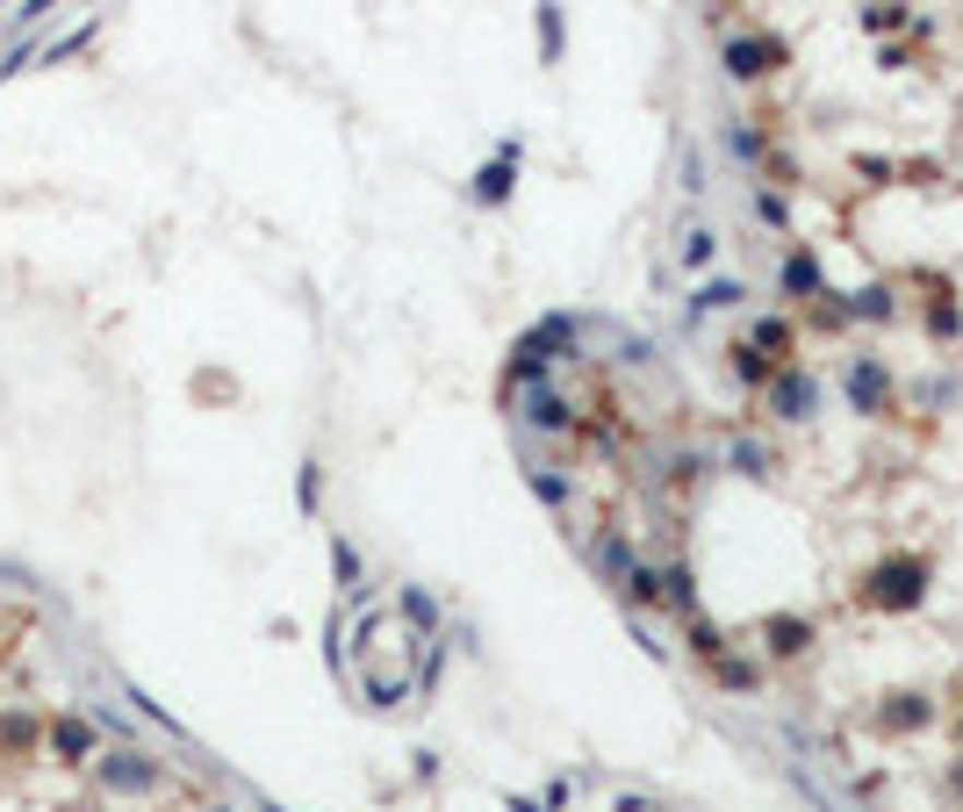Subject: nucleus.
<instances>
[{
    "instance_id": "f257e3e1",
    "label": "nucleus",
    "mask_w": 963,
    "mask_h": 812,
    "mask_svg": "<svg viewBox=\"0 0 963 812\" xmlns=\"http://www.w3.org/2000/svg\"><path fill=\"white\" fill-rule=\"evenodd\" d=\"M920 575H928L920 561H884V569L870 575V589H863V597H870V605H884V611H906V605H920V589H928Z\"/></svg>"
},
{
    "instance_id": "f03ea898",
    "label": "nucleus",
    "mask_w": 963,
    "mask_h": 812,
    "mask_svg": "<svg viewBox=\"0 0 963 812\" xmlns=\"http://www.w3.org/2000/svg\"><path fill=\"white\" fill-rule=\"evenodd\" d=\"M848 396H856V410H878V403H884V367L856 360V367H848Z\"/></svg>"
},
{
    "instance_id": "7ed1b4c3",
    "label": "nucleus",
    "mask_w": 963,
    "mask_h": 812,
    "mask_svg": "<svg viewBox=\"0 0 963 812\" xmlns=\"http://www.w3.org/2000/svg\"><path fill=\"white\" fill-rule=\"evenodd\" d=\"M812 396H820V389H812L806 374H784L776 381V417H812Z\"/></svg>"
},
{
    "instance_id": "20e7f679",
    "label": "nucleus",
    "mask_w": 963,
    "mask_h": 812,
    "mask_svg": "<svg viewBox=\"0 0 963 812\" xmlns=\"http://www.w3.org/2000/svg\"><path fill=\"white\" fill-rule=\"evenodd\" d=\"M776 65V51H762V44H734V72L740 80H756V72H770Z\"/></svg>"
},
{
    "instance_id": "39448f33",
    "label": "nucleus",
    "mask_w": 963,
    "mask_h": 812,
    "mask_svg": "<svg viewBox=\"0 0 963 812\" xmlns=\"http://www.w3.org/2000/svg\"><path fill=\"white\" fill-rule=\"evenodd\" d=\"M878 719H884V726H899V733H913V726L928 719V705H920V697H899V705H892V712H878Z\"/></svg>"
},
{
    "instance_id": "423d86ee",
    "label": "nucleus",
    "mask_w": 963,
    "mask_h": 812,
    "mask_svg": "<svg viewBox=\"0 0 963 812\" xmlns=\"http://www.w3.org/2000/svg\"><path fill=\"white\" fill-rule=\"evenodd\" d=\"M784 288H792V295H812V288H820V266H812L806 252H798V260L784 266Z\"/></svg>"
},
{
    "instance_id": "0eeeda50",
    "label": "nucleus",
    "mask_w": 963,
    "mask_h": 812,
    "mask_svg": "<svg viewBox=\"0 0 963 812\" xmlns=\"http://www.w3.org/2000/svg\"><path fill=\"white\" fill-rule=\"evenodd\" d=\"M770 647H776V655H798V647H806V625H798V619H776L770 625Z\"/></svg>"
},
{
    "instance_id": "6e6552de",
    "label": "nucleus",
    "mask_w": 963,
    "mask_h": 812,
    "mask_svg": "<svg viewBox=\"0 0 963 812\" xmlns=\"http://www.w3.org/2000/svg\"><path fill=\"white\" fill-rule=\"evenodd\" d=\"M698 302H705V310H726V302H740V288H734V280H705Z\"/></svg>"
},
{
    "instance_id": "1a4fd4ad",
    "label": "nucleus",
    "mask_w": 963,
    "mask_h": 812,
    "mask_svg": "<svg viewBox=\"0 0 963 812\" xmlns=\"http://www.w3.org/2000/svg\"><path fill=\"white\" fill-rule=\"evenodd\" d=\"M683 260H690V266H705V260H712V238H705V230H690V244H683Z\"/></svg>"
},
{
    "instance_id": "9d476101",
    "label": "nucleus",
    "mask_w": 963,
    "mask_h": 812,
    "mask_svg": "<svg viewBox=\"0 0 963 812\" xmlns=\"http://www.w3.org/2000/svg\"><path fill=\"white\" fill-rule=\"evenodd\" d=\"M856 310H863V317H892V295H884V288H870V295L856 302Z\"/></svg>"
},
{
    "instance_id": "9b49d317",
    "label": "nucleus",
    "mask_w": 963,
    "mask_h": 812,
    "mask_svg": "<svg viewBox=\"0 0 963 812\" xmlns=\"http://www.w3.org/2000/svg\"><path fill=\"white\" fill-rule=\"evenodd\" d=\"M949 784H956V791H963V769H949Z\"/></svg>"
},
{
    "instance_id": "f8f14e48",
    "label": "nucleus",
    "mask_w": 963,
    "mask_h": 812,
    "mask_svg": "<svg viewBox=\"0 0 963 812\" xmlns=\"http://www.w3.org/2000/svg\"><path fill=\"white\" fill-rule=\"evenodd\" d=\"M956 741H963V726H956Z\"/></svg>"
}]
</instances>
